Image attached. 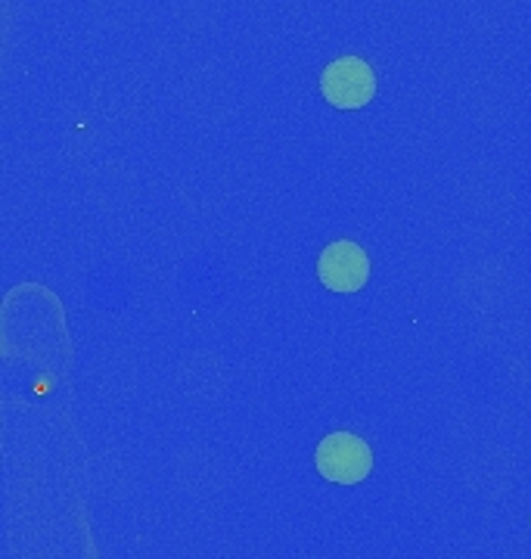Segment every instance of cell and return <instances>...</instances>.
<instances>
[{"mask_svg":"<svg viewBox=\"0 0 531 559\" xmlns=\"http://www.w3.org/2000/svg\"><path fill=\"white\" fill-rule=\"evenodd\" d=\"M317 473L335 485H357L374 469V451L352 432H333L317 444Z\"/></svg>","mask_w":531,"mask_h":559,"instance_id":"6da1fadb","label":"cell"},{"mask_svg":"<svg viewBox=\"0 0 531 559\" xmlns=\"http://www.w3.org/2000/svg\"><path fill=\"white\" fill-rule=\"evenodd\" d=\"M320 91H323V100L333 103L335 109H361L374 100L376 94L374 69L361 57H342L323 69Z\"/></svg>","mask_w":531,"mask_h":559,"instance_id":"7a4b0ae2","label":"cell"},{"mask_svg":"<svg viewBox=\"0 0 531 559\" xmlns=\"http://www.w3.org/2000/svg\"><path fill=\"white\" fill-rule=\"evenodd\" d=\"M317 274L320 283L333 293H357L370 280V259L357 242H330L317 261Z\"/></svg>","mask_w":531,"mask_h":559,"instance_id":"3957f363","label":"cell"}]
</instances>
